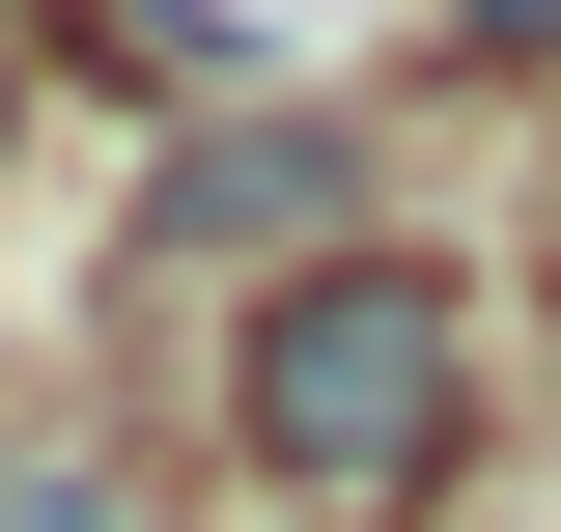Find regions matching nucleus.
I'll use <instances>...</instances> for the list:
<instances>
[{"label":"nucleus","instance_id":"obj_1","mask_svg":"<svg viewBox=\"0 0 561 532\" xmlns=\"http://www.w3.org/2000/svg\"><path fill=\"white\" fill-rule=\"evenodd\" d=\"M225 449H253L280 505H337V532L449 505V449H478V309H449L421 253H309V280H253V336H225Z\"/></svg>","mask_w":561,"mask_h":532},{"label":"nucleus","instance_id":"obj_2","mask_svg":"<svg viewBox=\"0 0 561 532\" xmlns=\"http://www.w3.org/2000/svg\"><path fill=\"white\" fill-rule=\"evenodd\" d=\"M337 197H365L337 113H225V140H169V169H140V224H169V253H337Z\"/></svg>","mask_w":561,"mask_h":532},{"label":"nucleus","instance_id":"obj_3","mask_svg":"<svg viewBox=\"0 0 561 532\" xmlns=\"http://www.w3.org/2000/svg\"><path fill=\"white\" fill-rule=\"evenodd\" d=\"M0 532H169V505H140L113 449H0Z\"/></svg>","mask_w":561,"mask_h":532},{"label":"nucleus","instance_id":"obj_4","mask_svg":"<svg viewBox=\"0 0 561 532\" xmlns=\"http://www.w3.org/2000/svg\"><path fill=\"white\" fill-rule=\"evenodd\" d=\"M478 28H505V57H561V0H478Z\"/></svg>","mask_w":561,"mask_h":532},{"label":"nucleus","instance_id":"obj_5","mask_svg":"<svg viewBox=\"0 0 561 532\" xmlns=\"http://www.w3.org/2000/svg\"><path fill=\"white\" fill-rule=\"evenodd\" d=\"M0 140H28V57H0Z\"/></svg>","mask_w":561,"mask_h":532}]
</instances>
